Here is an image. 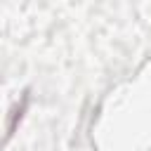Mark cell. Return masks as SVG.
I'll use <instances>...</instances> for the list:
<instances>
[{
    "instance_id": "6da1fadb",
    "label": "cell",
    "mask_w": 151,
    "mask_h": 151,
    "mask_svg": "<svg viewBox=\"0 0 151 151\" xmlns=\"http://www.w3.org/2000/svg\"><path fill=\"white\" fill-rule=\"evenodd\" d=\"M26 106H28V92H24L21 101H17V104L9 109V113H7V125H5V130H7V139L14 134L17 125L21 123V118H24V113H26Z\"/></svg>"
}]
</instances>
